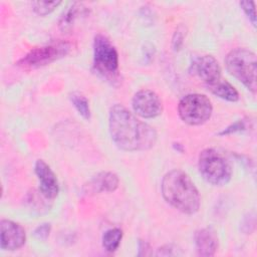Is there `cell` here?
Returning a JSON list of instances; mask_svg holds the SVG:
<instances>
[{
	"label": "cell",
	"mask_w": 257,
	"mask_h": 257,
	"mask_svg": "<svg viewBox=\"0 0 257 257\" xmlns=\"http://www.w3.org/2000/svg\"><path fill=\"white\" fill-rule=\"evenodd\" d=\"M108 130L114 145L125 152L147 151L157 142V132L139 119L122 104L112 105L108 113Z\"/></svg>",
	"instance_id": "obj_1"
},
{
	"label": "cell",
	"mask_w": 257,
	"mask_h": 257,
	"mask_svg": "<svg viewBox=\"0 0 257 257\" xmlns=\"http://www.w3.org/2000/svg\"><path fill=\"white\" fill-rule=\"evenodd\" d=\"M162 195L167 203L185 214H195L201 204L198 189L191 178L183 171L175 169L168 172L161 185Z\"/></svg>",
	"instance_id": "obj_2"
},
{
	"label": "cell",
	"mask_w": 257,
	"mask_h": 257,
	"mask_svg": "<svg viewBox=\"0 0 257 257\" xmlns=\"http://www.w3.org/2000/svg\"><path fill=\"white\" fill-rule=\"evenodd\" d=\"M225 63L232 76L242 82L250 91L256 92L257 60L253 51L247 48H235L227 54Z\"/></svg>",
	"instance_id": "obj_3"
},
{
	"label": "cell",
	"mask_w": 257,
	"mask_h": 257,
	"mask_svg": "<svg viewBox=\"0 0 257 257\" xmlns=\"http://www.w3.org/2000/svg\"><path fill=\"white\" fill-rule=\"evenodd\" d=\"M198 167L204 180L213 186H224L232 178L230 162L212 148L205 149L200 153Z\"/></svg>",
	"instance_id": "obj_4"
},
{
	"label": "cell",
	"mask_w": 257,
	"mask_h": 257,
	"mask_svg": "<svg viewBox=\"0 0 257 257\" xmlns=\"http://www.w3.org/2000/svg\"><path fill=\"white\" fill-rule=\"evenodd\" d=\"M211 100L201 93L185 95L179 102L178 112L181 119L190 125H199L206 122L212 114Z\"/></svg>",
	"instance_id": "obj_5"
},
{
	"label": "cell",
	"mask_w": 257,
	"mask_h": 257,
	"mask_svg": "<svg viewBox=\"0 0 257 257\" xmlns=\"http://www.w3.org/2000/svg\"><path fill=\"white\" fill-rule=\"evenodd\" d=\"M93 65L107 78H113L118 72V54L110 40L97 34L93 40Z\"/></svg>",
	"instance_id": "obj_6"
},
{
	"label": "cell",
	"mask_w": 257,
	"mask_h": 257,
	"mask_svg": "<svg viewBox=\"0 0 257 257\" xmlns=\"http://www.w3.org/2000/svg\"><path fill=\"white\" fill-rule=\"evenodd\" d=\"M70 49V43L64 41L35 47L31 49L24 57L18 60L16 64L17 66L24 69L38 68L67 55Z\"/></svg>",
	"instance_id": "obj_7"
},
{
	"label": "cell",
	"mask_w": 257,
	"mask_h": 257,
	"mask_svg": "<svg viewBox=\"0 0 257 257\" xmlns=\"http://www.w3.org/2000/svg\"><path fill=\"white\" fill-rule=\"evenodd\" d=\"M132 106L135 113L143 118H154L163 111V102L160 96L153 90L141 89L135 93Z\"/></svg>",
	"instance_id": "obj_8"
},
{
	"label": "cell",
	"mask_w": 257,
	"mask_h": 257,
	"mask_svg": "<svg viewBox=\"0 0 257 257\" xmlns=\"http://www.w3.org/2000/svg\"><path fill=\"white\" fill-rule=\"evenodd\" d=\"M0 243L1 249L14 251L21 248L26 240L24 228L11 220H1L0 222Z\"/></svg>",
	"instance_id": "obj_9"
},
{
	"label": "cell",
	"mask_w": 257,
	"mask_h": 257,
	"mask_svg": "<svg viewBox=\"0 0 257 257\" xmlns=\"http://www.w3.org/2000/svg\"><path fill=\"white\" fill-rule=\"evenodd\" d=\"M190 69L208 85L221 79V67L217 59L212 55H202L196 58Z\"/></svg>",
	"instance_id": "obj_10"
},
{
	"label": "cell",
	"mask_w": 257,
	"mask_h": 257,
	"mask_svg": "<svg viewBox=\"0 0 257 257\" xmlns=\"http://www.w3.org/2000/svg\"><path fill=\"white\" fill-rule=\"evenodd\" d=\"M34 170L39 181L40 193L46 199L53 200L59 192V185L55 174L43 160L36 161Z\"/></svg>",
	"instance_id": "obj_11"
},
{
	"label": "cell",
	"mask_w": 257,
	"mask_h": 257,
	"mask_svg": "<svg viewBox=\"0 0 257 257\" xmlns=\"http://www.w3.org/2000/svg\"><path fill=\"white\" fill-rule=\"evenodd\" d=\"M119 179L112 172H102L93 177L87 185L84 186L86 194H96L100 192H113L117 189Z\"/></svg>",
	"instance_id": "obj_12"
},
{
	"label": "cell",
	"mask_w": 257,
	"mask_h": 257,
	"mask_svg": "<svg viewBox=\"0 0 257 257\" xmlns=\"http://www.w3.org/2000/svg\"><path fill=\"white\" fill-rule=\"evenodd\" d=\"M195 244L200 256H213L218 249V238L212 228H203L195 233Z\"/></svg>",
	"instance_id": "obj_13"
},
{
	"label": "cell",
	"mask_w": 257,
	"mask_h": 257,
	"mask_svg": "<svg viewBox=\"0 0 257 257\" xmlns=\"http://www.w3.org/2000/svg\"><path fill=\"white\" fill-rule=\"evenodd\" d=\"M86 7H84L81 3L78 2H74L72 3L61 15L58 25L59 28L62 31H67L71 28V26L73 25V23L80 17V15H83L86 11L85 9Z\"/></svg>",
	"instance_id": "obj_14"
},
{
	"label": "cell",
	"mask_w": 257,
	"mask_h": 257,
	"mask_svg": "<svg viewBox=\"0 0 257 257\" xmlns=\"http://www.w3.org/2000/svg\"><path fill=\"white\" fill-rule=\"evenodd\" d=\"M208 87L212 93L227 101L235 102L239 99V93L236 88L226 80L219 79L215 83L208 85Z\"/></svg>",
	"instance_id": "obj_15"
},
{
	"label": "cell",
	"mask_w": 257,
	"mask_h": 257,
	"mask_svg": "<svg viewBox=\"0 0 257 257\" xmlns=\"http://www.w3.org/2000/svg\"><path fill=\"white\" fill-rule=\"evenodd\" d=\"M122 231L119 228H112L102 235V246L108 252H114L121 241Z\"/></svg>",
	"instance_id": "obj_16"
},
{
	"label": "cell",
	"mask_w": 257,
	"mask_h": 257,
	"mask_svg": "<svg viewBox=\"0 0 257 257\" xmlns=\"http://www.w3.org/2000/svg\"><path fill=\"white\" fill-rule=\"evenodd\" d=\"M70 100L77 110V112L85 119H88L90 117V108L87 98L80 92H72L70 94Z\"/></svg>",
	"instance_id": "obj_17"
},
{
	"label": "cell",
	"mask_w": 257,
	"mask_h": 257,
	"mask_svg": "<svg viewBox=\"0 0 257 257\" xmlns=\"http://www.w3.org/2000/svg\"><path fill=\"white\" fill-rule=\"evenodd\" d=\"M61 4V1H35L32 2L33 10L40 16L50 14L56 7Z\"/></svg>",
	"instance_id": "obj_18"
},
{
	"label": "cell",
	"mask_w": 257,
	"mask_h": 257,
	"mask_svg": "<svg viewBox=\"0 0 257 257\" xmlns=\"http://www.w3.org/2000/svg\"><path fill=\"white\" fill-rule=\"evenodd\" d=\"M240 6L242 10L245 12L253 26H256V12H255V4L252 1H241Z\"/></svg>",
	"instance_id": "obj_19"
},
{
	"label": "cell",
	"mask_w": 257,
	"mask_h": 257,
	"mask_svg": "<svg viewBox=\"0 0 257 257\" xmlns=\"http://www.w3.org/2000/svg\"><path fill=\"white\" fill-rule=\"evenodd\" d=\"M186 36V31H185V28L180 25L174 35H173V40H172V43H173V48L174 50H179L183 44V41H184V38Z\"/></svg>",
	"instance_id": "obj_20"
},
{
	"label": "cell",
	"mask_w": 257,
	"mask_h": 257,
	"mask_svg": "<svg viewBox=\"0 0 257 257\" xmlns=\"http://www.w3.org/2000/svg\"><path fill=\"white\" fill-rule=\"evenodd\" d=\"M50 230H51V226L49 223H43L41 225H39L35 230H34V237L37 238L38 240H46L50 234Z\"/></svg>",
	"instance_id": "obj_21"
},
{
	"label": "cell",
	"mask_w": 257,
	"mask_h": 257,
	"mask_svg": "<svg viewBox=\"0 0 257 257\" xmlns=\"http://www.w3.org/2000/svg\"><path fill=\"white\" fill-rule=\"evenodd\" d=\"M245 123L243 120H237L236 122L232 123L231 125L227 126L226 128H224L222 132L219 133L220 136H226V135H230V134H234L236 132H241L243 130H245Z\"/></svg>",
	"instance_id": "obj_22"
},
{
	"label": "cell",
	"mask_w": 257,
	"mask_h": 257,
	"mask_svg": "<svg viewBox=\"0 0 257 257\" xmlns=\"http://www.w3.org/2000/svg\"><path fill=\"white\" fill-rule=\"evenodd\" d=\"M139 256H148L151 255V247L150 244L146 241L140 240L139 242Z\"/></svg>",
	"instance_id": "obj_23"
},
{
	"label": "cell",
	"mask_w": 257,
	"mask_h": 257,
	"mask_svg": "<svg viewBox=\"0 0 257 257\" xmlns=\"http://www.w3.org/2000/svg\"><path fill=\"white\" fill-rule=\"evenodd\" d=\"M161 249H163V250H166V252H163V253H161L160 255H163V256H172V255H175V254H178L177 252H176V249H177V247H175V246H173V245H165V246H163Z\"/></svg>",
	"instance_id": "obj_24"
}]
</instances>
